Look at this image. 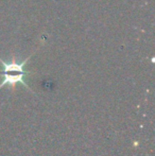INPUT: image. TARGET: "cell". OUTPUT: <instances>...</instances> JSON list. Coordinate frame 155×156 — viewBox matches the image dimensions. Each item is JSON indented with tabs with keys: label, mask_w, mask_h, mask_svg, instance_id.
<instances>
[{
	"label": "cell",
	"mask_w": 155,
	"mask_h": 156,
	"mask_svg": "<svg viewBox=\"0 0 155 156\" xmlns=\"http://www.w3.org/2000/svg\"><path fill=\"white\" fill-rule=\"evenodd\" d=\"M33 55V53L30 56H28L23 62L19 63L13 58L11 62H4L2 58H0V65H1V76L3 78L2 82L0 83V88L5 85H10L13 89L15 88L17 84H23L25 87H27L30 91H32V89L29 87V85L25 82V76L30 74L31 72L27 71L25 69L26 64L30 61L31 56Z\"/></svg>",
	"instance_id": "obj_1"
}]
</instances>
